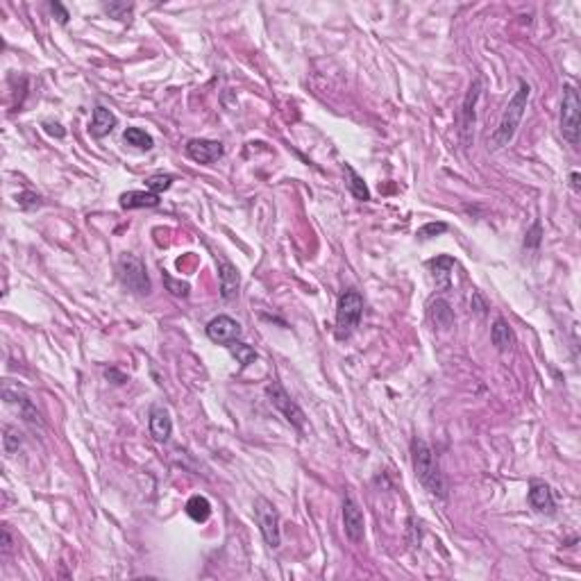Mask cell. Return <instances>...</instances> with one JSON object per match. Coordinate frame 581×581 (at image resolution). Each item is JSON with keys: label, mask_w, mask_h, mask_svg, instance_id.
Returning a JSON list of instances; mask_svg holds the SVG:
<instances>
[{"label": "cell", "mask_w": 581, "mask_h": 581, "mask_svg": "<svg viewBox=\"0 0 581 581\" xmlns=\"http://www.w3.org/2000/svg\"><path fill=\"white\" fill-rule=\"evenodd\" d=\"M44 127H46L48 134H55L57 138H62L64 134H66V132L62 129V125H57V123H55V125H53V123H44Z\"/></svg>", "instance_id": "cell-30"}, {"label": "cell", "mask_w": 581, "mask_h": 581, "mask_svg": "<svg viewBox=\"0 0 581 581\" xmlns=\"http://www.w3.org/2000/svg\"><path fill=\"white\" fill-rule=\"evenodd\" d=\"M490 341H493V346L500 352L511 350L515 337H513V330H511L509 325H506L504 318H497V321L493 323V330H490Z\"/></svg>", "instance_id": "cell-18"}, {"label": "cell", "mask_w": 581, "mask_h": 581, "mask_svg": "<svg viewBox=\"0 0 581 581\" xmlns=\"http://www.w3.org/2000/svg\"><path fill=\"white\" fill-rule=\"evenodd\" d=\"M159 195L152 191H127L120 195V207L123 209H141V207H157Z\"/></svg>", "instance_id": "cell-16"}, {"label": "cell", "mask_w": 581, "mask_h": 581, "mask_svg": "<svg viewBox=\"0 0 581 581\" xmlns=\"http://www.w3.org/2000/svg\"><path fill=\"white\" fill-rule=\"evenodd\" d=\"M230 350H232V355H234L236 359H239V364H241L243 368L250 366V364L257 359V352L252 350L250 346H245V343H236V341H234L232 346H230Z\"/></svg>", "instance_id": "cell-22"}, {"label": "cell", "mask_w": 581, "mask_h": 581, "mask_svg": "<svg viewBox=\"0 0 581 581\" xmlns=\"http://www.w3.org/2000/svg\"><path fill=\"white\" fill-rule=\"evenodd\" d=\"M343 173H346V184H348V189H350V193L355 195L357 200H370V191H368V186H366V182H364V177H359L357 173H355V168L352 166H343Z\"/></svg>", "instance_id": "cell-19"}, {"label": "cell", "mask_w": 581, "mask_h": 581, "mask_svg": "<svg viewBox=\"0 0 581 581\" xmlns=\"http://www.w3.org/2000/svg\"><path fill=\"white\" fill-rule=\"evenodd\" d=\"M186 157L198 163H211L223 157V143L209 141V138H191L186 143Z\"/></svg>", "instance_id": "cell-11"}, {"label": "cell", "mask_w": 581, "mask_h": 581, "mask_svg": "<svg viewBox=\"0 0 581 581\" xmlns=\"http://www.w3.org/2000/svg\"><path fill=\"white\" fill-rule=\"evenodd\" d=\"M241 325L230 316H216L207 325V337L214 343H220V346H230L241 337Z\"/></svg>", "instance_id": "cell-10"}, {"label": "cell", "mask_w": 581, "mask_h": 581, "mask_svg": "<svg viewBox=\"0 0 581 581\" xmlns=\"http://www.w3.org/2000/svg\"><path fill=\"white\" fill-rule=\"evenodd\" d=\"M114 127H116V116H114V114L107 107L98 105V107L93 109L91 125H89V132H91V136L102 138V136H107Z\"/></svg>", "instance_id": "cell-15"}, {"label": "cell", "mask_w": 581, "mask_h": 581, "mask_svg": "<svg viewBox=\"0 0 581 581\" xmlns=\"http://www.w3.org/2000/svg\"><path fill=\"white\" fill-rule=\"evenodd\" d=\"M538 234H541V225L536 223V225H534V230H531V232L527 234L529 239L525 241V245H534V248H536V245L541 243V236H538Z\"/></svg>", "instance_id": "cell-29"}, {"label": "cell", "mask_w": 581, "mask_h": 581, "mask_svg": "<svg viewBox=\"0 0 581 581\" xmlns=\"http://www.w3.org/2000/svg\"><path fill=\"white\" fill-rule=\"evenodd\" d=\"M529 91L531 87L527 84L525 80L518 82V91L513 93V98L506 105V109L500 118V125L490 136V145H493V150H500L504 145H509L513 141L515 132H518L522 116H525V109H527V100H529Z\"/></svg>", "instance_id": "cell-2"}, {"label": "cell", "mask_w": 581, "mask_h": 581, "mask_svg": "<svg viewBox=\"0 0 581 581\" xmlns=\"http://www.w3.org/2000/svg\"><path fill=\"white\" fill-rule=\"evenodd\" d=\"M218 277H220V296L225 300H234L239 296L241 275L236 271V266L230 261H220L218 264Z\"/></svg>", "instance_id": "cell-12"}, {"label": "cell", "mask_w": 581, "mask_h": 581, "mask_svg": "<svg viewBox=\"0 0 581 581\" xmlns=\"http://www.w3.org/2000/svg\"><path fill=\"white\" fill-rule=\"evenodd\" d=\"M570 184H572V189H575L577 193L581 191V186H579V173H577V170H575V173L570 175Z\"/></svg>", "instance_id": "cell-31"}, {"label": "cell", "mask_w": 581, "mask_h": 581, "mask_svg": "<svg viewBox=\"0 0 581 581\" xmlns=\"http://www.w3.org/2000/svg\"><path fill=\"white\" fill-rule=\"evenodd\" d=\"M163 280H166L168 289H170L173 296H189V284H175L168 275H163Z\"/></svg>", "instance_id": "cell-27"}, {"label": "cell", "mask_w": 581, "mask_h": 581, "mask_svg": "<svg viewBox=\"0 0 581 581\" xmlns=\"http://www.w3.org/2000/svg\"><path fill=\"white\" fill-rule=\"evenodd\" d=\"M118 277L125 289H129L136 296H148L150 293V277L145 271L143 261L134 255H123L118 259Z\"/></svg>", "instance_id": "cell-4"}, {"label": "cell", "mask_w": 581, "mask_h": 581, "mask_svg": "<svg viewBox=\"0 0 581 581\" xmlns=\"http://www.w3.org/2000/svg\"><path fill=\"white\" fill-rule=\"evenodd\" d=\"M361 314H364V298L355 289L343 293L337 305V337L339 339L350 337L352 330L361 321Z\"/></svg>", "instance_id": "cell-3"}, {"label": "cell", "mask_w": 581, "mask_h": 581, "mask_svg": "<svg viewBox=\"0 0 581 581\" xmlns=\"http://www.w3.org/2000/svg\"><path fill=\"white\" fill-rule=\"evenodd\" d=\"M255 518H257V525L261 529V536H264L266 545L277 550L282 543V534H280V513H277L273 502H268L266 497H257Z\"/></svg>", "instance_id": "cell-6"}, {"label": "cell", "mask_w": 581, "mask_h": 581, "mask_svg": "<svg viewBox=\"0 0 581 581\" xmlns=\"http://www.w3.org/2000/svg\"><path fill=\"white\" fill-rule=\"evenodd\" d=\"M170 184H173V177H170V175H152V177L145 179V186H148V189L152 193H157V195L161 191L170 189Z\"/></svg>", "instance_id": "cell-24"}, {"label": "cell", "mask_w": 581, "mask_h": 581, "mask_svg": "<svg viewBox=\"0 0 581 581\" xmlns=\"http://www.w3.org/2000/svg\"><path fill=\"white\" fill-rule=\"evenodd\" d=\"M134 5L132 3H109L105 5V12H107L111 19H129V14H132Z\"/></svg>", "instance_id": "cell-25"}, {"label": "cell", "mask_w": 581, "mask_h": 581, "mask_svg": "<svg viewBox=\"0 0 581 581\" xmlns=\"http://www.w3.org/2000/svg\"><path fill=\"white\" fill-rule=\"evenodd\" d=\"M579 114H581V100L577 89L572 84H566L563 89V105H561V132L563 138L572 145L579 143Z\"/></svg>", "instance_id": "cell-5"}, {"label": "cell", "mask_w": 581, "mask_h": 581, "mask_svg": "<svg viewBox=\"0 0 581 581\" xmlns=\"http://www.w3.org/2000/svg\"><path fill=\"white\" fill-rule=\"evenodd\" d=\"M150 433L157 443H166L173 433V420H170L168 411L163 406H152L150 411Z\"/></svg>", "instance_id": "cell-14"}, {"label": "cell", "mask_w": 581, "mask_h": 581, "mask_svg": "<svg viewBox=\"0 0 581 581\" xmlns=\"http://www.w3.org/2000/svg\"><path fill=\"white\" fill-rule=\"evenodd\" d=\"M3 443H5V452L7 454H14L16 449H19V445H21V433H19V429H14V427H10V424H5V429H3Z\"/></svg>", "instance_id": "cell-23"}, {"label": "cell", "mask_w": 581, "mask_h": 581, "mask_svg": "<svg viewBox=\"0 0 581 581\" xmlns=\"http://www.w3.org/2000/svg\"><path fill=\"white\" fill-rule=\"evenodd\" d=\"M529 504L534 506L538 513H547L552 515L556 509V502H554V495H552V488L543 484V481H531V488H529Z\"/></svg>", "instance_id": "cell-13"}, {"label": "cell", "mask_w": 581, "mask_h": 581, "mask_svg": "<svg viewBox=\"0 0 581 581\" xmlns=\"http://www.w3.org/2000/svg\"><path fill=\"white\" fill-rule=\"evenodd\" d=\"M411 456H413V470H415L418 481L431 495H436L443 500L447 495V488H445V479H443V474H440V465H438L436 454H433V449L424 443L422 438H413Z\"/></svg>", "instance_id": "cell-1"}, {"label": "cell", "mask_w": 581, "mask_h": 581, "mask_svg": "<svg viewBox=\"0 0 581 581\" xmlns=\"http://www.w3.org/2000/svg\"><path fill=\"white\" fill-rule=\"evenodd\" d=\"M429 318L431 323L440 330H449L454 325V311L445 300H433L429 305Z\"/></svg>", "instance_id": "cell-17"}, {"label": "cell", "mask_w": 581, "mask_h": 581, "mask_svg": "<svg viewBox=\"0 0 581 581\" xmlns=\"http://www.w3.org/2000/svg\"><path fill=\"white\" fill-rule=\"evenodd\" d=\"M186 513H189V518L195 522H204L211 515V504L207 497L202 495H193L189 502H186Z\"/></svg>", "instance_id": "cell-21"}, {"label": "cell", "mask_w": 581, "mask_h": 581, "mask_svg": "<svg viewBox=\"0 0 581 581\" xmlns=\"http://www.w3.org/2000/svg\"><path fill=\"white\" fill-rule=\"evenodd\" d=\"M266 393H268V397H271V404L293 424V427L300 429V431L305 429V411H302V409L296 404V400L284 391V386L280 382L268 384Z\"/></svg>", "instance_id": "cell-7"}, {"label": "cell", "mask_w": 581, "mask_h": 581, "mask_svg": "<svg viewBox=\"0 0 581 581\" xmlns=\"http://www.w3.org/2000/svg\"><path fill=\"white\" fill-rule=\"evenodd\" d=\"M51 12L57 14V21H60V23H69V12L64 10L62 3H51Z\"/></svg>", "instance_id": "cell-28"}, {"label": "cell", "mask_w": 581, "mask_h": 581, "mask_svg": "<svg viewBox=\"0 0 581 581\" xmlns=\"http://www.w3.org/2000/svg\"><path fill=\"white\" fill-rule=\"evenodd\" d=\"M481 78H477L470 84L468 93L463 98V105H461V116H459V132H461V141L463 145L468 148L472 143V129H474V120H477V102H479V96H481Z\"/></svg>", "instance_id": "cell-8"}, {"label": "cell", "mask_w": 581, "mask_h": 581, "mask_svg": "<svg viewBox=\"0 0 581 581\" xmlns=\"http://www.w3.org/2000/svg\"><path fill=\"white\" fill-rule=\"evenodd\" d=\"M443 232H447L445 223H427V225H422L420 230H418V236H420V239H431V236H438V234H443Z\"/></svg>", "instance_id": "cell-26"}, {"label": "cell", "mask_w": 581, "mask_h": 581, "mask_svg": "<svg viewBox=\"0 0 581 581\" xmlns=\"http://www.w3.org/2000/svg\"><path fill=\"white\" fill-rule=\"evenodd\" d=\"M343 525H346V534L352 543H361L366 534V520L361 509L350 495L343 497Z\"/></svg>", "instance_id": "cell-9"}, {"label": "cell", "mask_w": 581, "mask_h": 581, "mask_svg": "<svg viewBox=\"0 0 581 581\" xmlns=\"http://www.w3.org/2000/svg\"><path fill=\"white\" fill-rule=\"evenodd\" d=\"M123 141L127 145H132L136 150H152L154 148V141L148 132H143L141 127H127L125 132H123Z\"/></svg>", "instance_id": "cell-20"}]
</instances>
